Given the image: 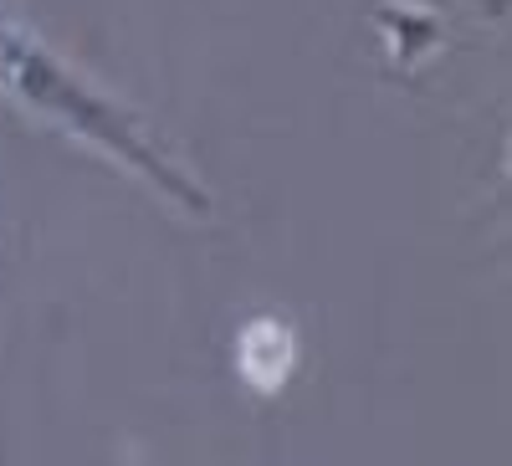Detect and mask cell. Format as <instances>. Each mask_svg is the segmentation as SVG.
<instances>
[{
	"label": "cell",
	"instance_id": "obj_1",
	"mask_svg": "<svg viewBox=\"0 0 512 466\" xmlns=\"http://www.w3.org/2000/svg\"><path fill=\"white\" fill-rule=\"evenodd\" d=\"M292 364H297V333L282 323V318H251L236 338V369L251 390H282L292 379Z\"/></svg>",
	"mask_w": 512,
	"mask_h": 466
}]
</instances>
